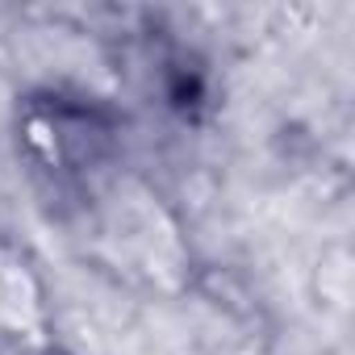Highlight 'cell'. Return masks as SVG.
Wrapping results in <instances>:
<instances>
[{"label":"cell","instance_id":"cell-1","mask_svg":"<svg viewBox=\"0 0 355 355\" xmlns=\"http://www.w3.org/2000/svg\"><path fill=\"white\" fill-rule=\"evenodd\" d=\"M171 101L180 105V109H193L201 101V80L197 76H180V80H175V88H171Z\"/></svg>","mask_w":355,"mask_h":355}]
</instances>
